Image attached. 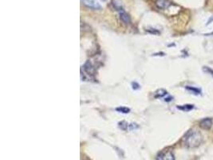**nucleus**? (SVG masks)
Listing matches in <instances>:
<instances>
[{
	"label": "nucleus",
	"mask_w": 213,
	"mask_h": 160,
	"mask_svg": "<svg viewBox=\"0 0 213 160\" xmlns=\"http://www.w3.org/2000/svg\"><path fill=\"white\" fill-rule=\"evenodd\" d=\"M177 108L179 110H183V111H190L194 108V106L191 105V104H186V105H183V106H178Z\"/></svg>",
	"instance_id": "8"
},
{
	"label": "nucleus",
	"mask_w": 213,
	"mask_h": 160,
	"mask_svg": "<svg viewBox=\"0 0 213 160\" xmlns=\"http://www.w3.org/2000/svg\"><path fill=\"white\" fill-rule=\"evenodd\" d=\"M157 160H175V158L173 153L171 151H168L166 154H160L157 157Z\"/></svg>",
	"instance_id": "7"
},
{
	"label": "nucleus",
	"mask_w": 213,
	"mask_h": 160,
	"mask_svg": "<svg viewBox=\"0 0 213 160\" xmlns=\"http://www.w3.org/2000/svg\"><path fill=\"white\" fill-rule=\"evenodd\" d=\"M84 70L86 71V72L88 74V75H94V67L92 65V63H90V61H87L86 63H85L84 65Z\"/></svg>",
	"instance_id": "5"
},
{
	"label": "nucleus",
	"mask_w": 213,
	"mask_h": 160,
	"mask_svg": "<svg viewBox=\"0 0 213 160\" xmlns=\"http://www.w3.org/2000/svg\"><path fill=\"white\" fill-rule=\"evenodd\" d=\"M186 89L188 90L189 91H190L191 94H200L201 93V91L199 89V88H196V87H190V86H188V87H186Z\"/></svg>",
	"instance_id": "9"
},
{
	"label": "nucleus",
	"mask_w": 213,
	"mask_h": 160,
	"mask_svg": "<svg viewBox=\"0 0 213 160\" xmlns=\"http://www.w3.org/2000/svg\"><path fill=\"white\" fill-rule=\"evenodd\" d=\"M103 1H105V0H103Z\"/></svg>",
	"instance_id": "13"
},
{
	"label": "nucleus",
	"mask_w": 213,
	"mask_h": 160,
	"mask_svg": "<svg viewBox=\"0 0 213 160\" xmlns=\"http://www.w3.org/2000/svg\"><path fill=\"white\" fill-rule=\"evenodd\" d=\"M167 94V91L161 89V90H159V91L156 93V97L157 98H161V97H164V95Z\"/></svg>",
	"instance_id": "10"
},
{
	"label": "nucleus",
	"mask_w": 213,
	"mask_h": 160,
	"mask_svg": "<svg viewBox=\"0 0 213 160\" xmlns=\"http://www.w3.org/2000/svg\"><path fill=\"white\" fill-rule=\"evenodd\" d=\"M119 13H120V19H121V21H122L125 24H127V25L129 24L131 20H130V17L129 16V15H128L124 10L119 11Z\"/></svg>",
	"instance_id": "6"
},
{
	"label": "nucleus",
	"mask_w": 213,
	"mask_h": 160,
	"mask_svg": "<svg viewBox=\"0 0 213 160\" xmlns=\"http://www.w3.org/2000/svg\"><path fill=\"white\" fill-rule=\"evenodd\" d=\"M203 141V137L199 131H191L184 138V145L188 148H196L199 147Z\"/></svg>",
	"instance_id": "1"
},
{
	"label": "nucleus",
	"mask_w": 213,
	"mask_h": 160,
	"mask_svg": "<svg viewBox=\"0 0 213 160\" xmlns=\"http://www.w3.org/2000/svg\"><path fill=\"white\" fill-rule=\"evenodd\" d=\"M172 5V3L169 0H157L156 1V6L157 8L161 10H164L168 8Z\"/></svg>",
	"instance_id": "4"
},
{
	"label": "nucleus",
	"mask_w": 213,
	"mask_h": 160,
	"mask_svg": "<svg viewBox=\"0 0 213 160\" xmlns=\"http://www.w3.org/2000/svg\"><path fill=\"white\" fill-rule=\"evenodd\" d=\"M203 71L204 72H206L207 74H209L210 75H212L213 77V70L212 68H210L209 66H204L203 67Z\"/></svg>",
	"instance_id": "12"
},
{
	"label": "nucleus",
	"mask_w": 213,
	"mask_h": 160,
	"mask_svg": "<svg viewBox=\"0 0 213 160\" xmlns=\"http://www.w3.org/2000/svg\"><path fill=\"white\" fill-rule=\"evenodd\" d=\"M213 124V121L211 118H204L199 122V126L204 130H210Z\"/></svg>",
	"instance_id": "3"
},
{
	"label": "nucleus",
	"mask_w": 213,
	"mask_h": 160,
	"mask_svg": "<svg viewBox=\"0 0 213 160\" xmlns=\"http://www.w3.org/2000/svg\"><path fill=\"white\" fill-rule=\"evenodd\" d=\"M81 2L84 6H86L91 10H99L102 9V6L97 0H81Z\"/></svg>",
	"instance_id": "2"
},
{
	"label": "nucleus",
	"mask_w": 213,
	"mask_h": 160,
	"mask_svg": "<svg viewBox=\"0 0 213 160\" xmlns=\"http://www.w3.org/2000/svg\"><path fill=\"white\" fill-rule=\"evenodd\" d=\"M118 111L120 112V113H124V114H127V113H129L130 110L129 108H127V107H118V109H117Z\"/></svg>",
	"instance_id": "11"
}]
</instances>
